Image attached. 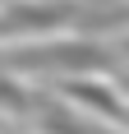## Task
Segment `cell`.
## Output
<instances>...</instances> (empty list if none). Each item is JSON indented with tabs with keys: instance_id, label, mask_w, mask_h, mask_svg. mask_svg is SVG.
<instances>
[{
	"instance_id": "cell-2",
	"label": "cell",
	"mask_w": 129,
	"mask_h": 134,
	"mask_svg": "<svg viewBox=\"0 0 129 134\" xmlns=\"http://www.w3.org/2000/svg\"><path fill=\"white\" fill-rule=\"evenodd\" d=\"M78 14H83V0H9L0 5V42L74 32Z\"/></svg>"
},
{
	"instance_id": "cell-3",
	"label": "cell",
	"mask_w": 129,
	"mask_h": 134,
	"mask_svg": "<svg viewBox=\"0 0 129 134\" xmlns=\"http://www.w3.org/2000/svg\"><path fill=\"white\" fill-rule=\"evenodd\" d=\"M60 97L69 107L88 111V116H97V120H106V125H115V130H129V102H125V93H120L115 83L69 79V83H60Z\"/></svg>"
},
{
	"instance_id": "cell-1",
	"label": "cell",
	"mask_w": 129,
	"mask_h": 134,
	"mask_svg": "<svg viewBox=\"0 0 129 134\" xmlns=\"http://www.w3.org/2000/svg\"><path fill=\"white\" fill-rule=\"evenodd\" d=\"M0 65L9 74H69V79H88V74L115 69L120 51H115V42L69 37V42H32V46L0 51Z\"/></svg>"
},
{
	"instance_id": "cell-6",
	"label": "cell",
	"mask_w": 129,
	"mask_h": 134,
	"mask_svg": "<svg viewBox=\"0 0 129 134\" xmlns=\"http://www.w3.org/2000/svg\"><path fill=\"white\" fill-rule=\"evenodd\" d=\"M115 51H120V65H125V60H129V37H120V42H115Z\"/></svg>"
},
{
	"instance_id": "cell-7",
	"label": "cell",
	"mask_w": 129,
	"mask_h": 134,
	"mask_svg": "<svg viewBox=\"0 0 129 134\" xmlns=\"http://www.w3.org/2000/svg\"><path fill=\"white\" fill-rule=\"evenodd\" d=\"M120 93H125V102H129V74H120V83H115Z\"/></svg>"
},
{
	"instance_id": "cell-5",
	"label": "cell",
	"mask_w": 129,
	"mask_h": 134,
	"mask_svg": "<svg viewBox=\"0 0 129 134\" xmlns=\"http://www.w3.org/2000/svg\"><path fill=\"white\" fill-rule=\"evenodd\" d=\"M28 107H32V93L0 65V116H28Z\"/></svg>"
},
{
	"instance_id": "cell-4",
	"label": "cell",
	"mask_w": 129,
	"mask_h": 134,
	"mask_svg": "<svg viewBox=\"0 0 129 134\" xmlns=\"http://www.w3.org/2000/svg\"><path fill=\"white\" fill-rule=\"evenodd\" d=\"M28 116H37L42 134H125V130H106L102 120H92L78 107H64L60 97H32Z\"/></svg>"
}]
</instances>
